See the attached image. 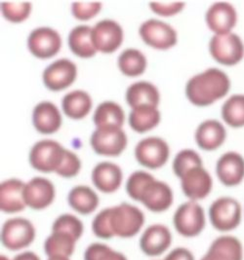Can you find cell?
<instances>
[{
    "instance_id": "d590c367",
    "label": "cell",
    "mask_w": 244,
    "mask_h": 260,
    "mask_svg": "<svg viewBox=\"0 0 244 260\" xmlns=\"http://www.w3.org/2000/svg\"><path fill=\"white\" fill-rule=\"evenodd\" d=\"M154 179L155 178L151 175L144 171H138L133 173L128 178L126 183V190L129 196L132 199L139 201L142 192L146 188V186Z\"/></svg>"
},
{
    "instance_id": "7bdbcfd3",
    "label": "cell",
    "mask_w": 244,
    "mask_h": 260,
    "mask_svg": "<svg viewBox=\"0 0 244 260\" xmlns=\"http://www.w3.org/2000/svg\"><path fill=\"white\" fill-rule=\"evenodd\" d=\"M13 260H40L39 256L32 251H24L23 253H20Z\"/></svg>"
},
{
    "instance_id": "b9f144b4",
    "label": "cell",
    "mask_w": 244,
    "mask_h": 260,
    "mask_svg": "<svg viewBox=\"0 0 244 260\" xmlns=\"http://www.w3.org/2000/svg\"><path fill=\"white\" fill-rule=\"evenodd\" d=\"M164 260H195V256L187 248H177L173 249Z\"/></svg>"
},
{
    "instance_id": "8992f818",
    "label": "cell",
    "mask_w": 244,
    "mask_h": 260,
    "mask_svg": "<svg viewBox=\"0 0 244 260\" xmlns=\"http://www.w3.org/2000/svg\"><path fill=\"white\" fill-rule=\"evenodd\" d=\"M66 151L67 149L55 141H40L35 143L31 150V165L43 173L56 172L64 161Z\"/></svg>"
},
{
    "instance_id": "60d3db41",
    "label": "cell",
    "mask_w": 244,
    "mask_h": 260,
    "mask_svg": "<svg viewBox=\"0 0 244 260\" xmlns=\"http://www.w3.org/2000/svg\"><path fill=\"white\" fill-rule=\"evenodd\" d=\"M150 6L153 12H155L160 16L169 17V16H172L174 14L180 12L185 7V3H183V2L151 3Z\"/></svg>"
},
{
    "instance_id": "ac0fdd59",
    "label": "cell",
    "mask_w": 244,
    "mask_h": 260,
    "mask_svg": "<svg viewBox=\"0 0 244 260\" xmlns=\"http://www.w3.org/2000/svg\"><path fill=\"white\" fill-rule=\"evenodd\" d=\"M241 241L233 235H222L210 245L207 252L200 260H243Z\"/></svg>"
},
{
    "instance_id": "f546056e",
    "label": "cell",
    "mask_w": 244,
    "mask_h": 260,
    "mask_svg": "<svg viewBox=\"0 0 244 260\" xmlns=\"http://www.w3.org/2000/svg\"><path fill=\"white\" fill-rule=\"evenodd\" d=\"M160 121V113L157 108L151 106L134 108L129 115L131 128L138 133H145L154 128Z\"/></svg>"
},
{
    "instance_id": "30bf717a",
    "label": "cell",
    "mask_w": 244,
    "mask_h": 260,
    "mask_svg": "<svg viewBox=\"0 0 244 260\" xmlns=\"http://www.w3.org/2000/svg\"><path fill=\"white\" fill-rule=\"evenodd\" d=\"M62 40L58 32L50 27H38L31 32L28 46L35 57L48 59L54 57L61 49Z\"/></svg>"
},
{
    "instance_id": "52a82bcc",
    "label": "cell",
    "mask_w": 244,
    "mask_h": 260,
    "mask_svg": "<svg viewBox=\"0 0 244 260\" xmlns=\"http://www.w3.org/2000/svg\"><path fill=\"white\" fill-rule=\"evenodd\" d=\"M33 223L23 217L8 219L1 230V243L8 249L16 251L29 247L35 240Z\"/></svg>"
},
{
    "instance_id": "f6af8a7d",
    "label": "cell",
    "mask_w": 244,
    "mask_h": 260,
    "mask_svg": "<svg viewBox=\"0 0 244 260\" xmlns=\"http://www.w3.org/2000/svg\"><path fill=\"white\" fill-rule=\"evenodd\" d=\"M0 260H9V259H8V258H7V257H6V256H3V255H1V256H0Z\"/></svg>"
},
{
    "instance_id": "f35d334b",
    "label": "cell",
    "mask_w": 244,
    "mask_h": 260,
    "mask_svg": "<svg viewBox=\"0 0 244 260\" xmlns=\"http://www.w3.org/2000/svg\"><path fill=\"white\" fill-rule=\"evenodd\" d=\"M82 167L79 158L67 149L62 165L59 167L56 173L64 178H71L78 174Z\"/></svg>"
},
{
    "instance_id": "7402d4cb",
    "label": "cell",
    "mask_w": 244,
    "mask_h": 260,
    "mask_svg": "<svg viewBox=\"0 0 244 260\" xmlns=\"http://www.w3.org/2000/svg\"><path fill=\"white\" fill-rule=\"evenodd\" d=\"M227 131L217 120L209 119L202 122L196 132V141L198 146L204 150H215L225 142Z\"/></svg>"
},
{
    "instance_id": "277c9868",
    "label": "cell",
    "mask_w": 244,
    "mask_h": 260,
    "mask_svg": "<svg viewBox=\"0 0 244 260\" xmlns=\"http://www.w3.org/2000/svg\"><path fill=\"white\" fill-rule=\"evenodd\" d=\"M173 223L180 235L186 238L198 236L206 224L204 210L196 201L186 202L176 211Z\"/></svg>"
},
{
    "instance_id": "8d00e7d4",
    "label": "cell",
    "mask_w": 244,
    "mask_h": 260,
    "mask_svg": "<svg viewBox=\"0 0 244 260\" xmlns=\"http://www.w3.org/2000/svg\"><path fill=\"white\" fill-rule=\"evenodd\" d=\"M1 8L5 19L13 23H20L29 17L32 4L30 2H5L1 4Z\"/></svg>"
},
{
    "instance_id": "484cf974",
    "label": "cell",
    "mask_w": 244,
    "mask_h": 260,
    "mask_svg": "<svg viewBox=\"0 0 244 260\" xmlns=\"http://www.w3.org/2000/svg\"><path fill=\"white\" fill-rule=\"evenodd\" d=\"M69 45L72 53L82 58H90L96 54L92 40V28L88 25H78L70 31Z\"/></svg>"
},
{
    "instance_id": "83f0119b",
    "label": "cell",
    "mask_w": 244,
    "mask_h": 260,
    "mask_svg": "<svg viewBox=\"0 0 244 260\" xmlns=\"http://www.w3.org/2000/svg\"><path fill=\"white\" fill-rule=\"evenodd\" d=\"M62 106L64 112L72 119L84 118L92 107L90 95L84 91H72L64 96Z\"/></svg>"
},
{
    "instance_id": "44dd1931",
    "label": "cell",
    "mask_w": 244,
    "mask_h": 260,
    "mask_svg": "<svg viewBox=\"0 0 244 260\" xmlns=\"http://www.w3.org/2000/svg\"><path fill=\"white\" fill-rule=\"evenodd\" d=\"M25 184L20 179H8L0 185V209L3 213H15L25 208L23 189Z\"/></svg>"
},
{
    "instance_id": "ee69618b",
    "label": "cell",
    "mask_w": 244,
    "mask_h": 260,
    "mask_svg": "<svg viewBox=\"0 0 244 260\" xmlns=\"http://www.w3.org/2000/svg\"><path fill=\"white\" fill-rule=\"evenodd\" d=\"M48 260H70L69 257H66V256H52V257H49Z\"/></svg>"
},
{
    "instance_id": "4dcf8cb0",
    "label": "cell",
    "mask_w": 244,
    "mask_h": 260,
    "mask_svg": "<svg viewBox=\"0 0 244 260\" xmlns=\"http://www.w3.org/2000/svg\"><path fill=\"white\" fill-rule=\"evenodd\" d=\"M76 240L63 232H52L44 244V250L49 257L66 256L70 257L73 253Z\"/></svg>"
},
{
    "instance_id": "3957f363",
    "label": "cell",
    "mask_w": 244,
    "mask_h": 260,
    "mask_svg": "<svg viewBox=\"0 0 244 260\" xmlns=\"http://www.w3.org/2000/svg\"><path fill=\"white\" fill-rule=\"evenodd\" d=\"M242 213V207L239 202L232 197L223 196L210 206V222L220 232H232L241 223Z\"/></svg>"
},
{
    "instance_id": "d4e9b609",
    "label": "cell",
    "mask_w": 244,
    "mask_h": 260,
    "mask_svg": "<svg viewBox=\"0 0 244 260\" xmlns=\"http://www.w3.org/2000/svg\"><path fill=\"white\" fill-rule=\"evenodd\" d=\"M126 101L133 109L143 106L156 107L159 104V92L151 83H134L127 89Z\"/></svg>"
},
{
    "instance_id": "5bb4252c",
    "label": "cell",
    "mask_w": 244,
    "mask_h": 260,
    "mask_svg": "<svg viewBox=\"0 0 244 260\" xmlns=\"http://www.w3.org/2000/svg\"><path fill=\"white\" fill-rule=\"evenodd\" d=\"M76 66L67 59L52 62L43 72V82L48 89L60 91L71 85L76 78Z\"/></svg>"
},
{
    "instance_id": "d6986e66",
    "label": "cell",
    "mask_w": 244,
    "mask_h": 260,
    "mask_svg": "<svg viewBox=\"0 0 244 260\" xmlns=\"http://www.w3.org/2000/svg\"><path fill=\"white\" fill-rule=\"evenodd\" d=\"M139 201L151 212L161 213L172 205L173 193L165 182L154 179L142 192Z\"/></svg>"
},
{
    "instance_id": "cb8c5ba5",
    "label": "cell",
    "mask_w": 244,
    "mask_h": 260,
    "mask_svg": "<svg viewBox=\"0 0 244 260\" xmlns=\"http://www.w3.org/2000/svg\"><path fill=\"white\" fill-rule=\"evenodd\" d=\"M33 118L35 129L45 135L57 132L62 123V117L58 108L50 102L38 104L34 109Z\"/></svg>"
},
{
    "instance_id": "6da1fadb",
    "label": "cell",
    "mask_w": 244,
    "mask_h": 260,
    "mask_svg": "<svg viewBox=\"0 0 244 260\" xmlns=\"http://www.w3.org/2000/svg\"><path fill=\"white\" fill-rule=\"evenodd\" d=\"M231 80L224 71L212 68L192 77L186 83V94L189 102L198 107L210 106L227 95Z\"/></svg>"
},
{
    "instance_id": "ba28073f",
    "label": "cell",
    "mask_w": 244,
    "mask_h": 260,
    "mask_svg": "<svg viewBox=\"0 0 244 260\" xmlns=\"http://www.w3.org/2000/svg\"><path fill=\"white\" fill-rule=\"evenodd\" d=\"M91 145L96 153L117 156L127 145V137L121 128H100L91 137Z\"/></svg>"
},
{
    "instance_id": "9a60e30c",
    "label": "cell",
    "mask_w": 244,
    "mask_h": 260,
    "mask_svg": "<svg viewBox=\"0 0 244 260\" xmlns=\"http://www.w3.org/2000/svg\"><path fill=\"white\" fill-rule=\"evenodd\" d=\"M206 23L216 35L230 34L237 23V13L231 3L216 2L206 12Z\"/></svg>"
},
{
    "instance_id": "e575fe53",
    "label": "cell",
    "mask_w": 244,
    "mask_h": 260,
    "mask_svg": "<svg viewBox=\"0 0 244 260\" xmlns=\"http://www.w3.org/2000/svg\"><path fill=\"white\" fill-rule=\"evenodd\" d=\"M52 232H63L73 237L76 241L83 234L82 221L72 214H63L59 216L52 226Z\"/></svg>"
},
{
    "instance_id": "836d02e7",
    "label": "cell",
    "mask_w": 244,
    "mask_h": 260,
    "mask_svg": "<svg viewBox=\"0 0 244 260\" xmlns=\"http://www.w3.org/2000/svg\"><path fill=\"white\" fill-rule=\"evenodd\" d=\"M201 166L202 160L195 150L184 149L176 155L173 162V170L175 175L181 178L188 170Z\"/></svg>"
},
{
    "instance_id": "ab89813d",
    "label": "cell",
    "mask_w": 244,
    "mask_h": 260,
    "mask_svg": "<svg viewBox=\"0 0 244 260\" xmlns=\"http://www.w3.org/2000/svg\"><path fill=\"white\" fill-rule=\"evenodd\" d=\"M102 4L100 2H76L72 4V14L78 20H89L100 12Z\"/></svg>"
},
{
    "instance_id": "f1b7e54d",
    "label": "cell",
    "mask_w": 244,
    "mask_h": 260,
    "mask_svg": "<svg viewBox=\"0 0 244 260\" xmlns=\"http://www.w3.org/2000/svg\"><path fill=\"white\" fill-rule=\"evenodd\" d=\"M68 200L70 207L82 214L93 213L99 205L98 195L90 187L84 185L70 190Z\"/></svg>"
},
{
    "instance_id": "2e32d148",
    "label": "cell",
    "mask_w": 244,
    "mask_h": 260,
    "mask_svg": "<svg viewBox=\"0 0 244 260\" xmlns=\"http://www.w3.org/2000/svg\"><path fill=\"white\" fill-rule=\"evenodd\" d=\"M55 198L53 183L43 178H33L25 184L23 200L26 206L34 210H43L50 206Z\"/></svg>"
},
{
    "instance_id": "74e56055",
    "label": "cell",
    "mask_w": 244,
    "mask_h": 260,
    "mask_svg": "<svg viewBox=\"0 0 244 260\" xmlns=\"http://www.w3.org/2000/svg\"><path fill=\"white\" fill-rule=\"evenodd\" d=\"M84 260H127V258L122 253L114 250L104 244L95 243L86 249Z\"/></svg>"
},
{
    "instance_id": "4316f807",
    "label": "cell",
    "mask_w": 244,
    "mask_h": 260,
    "mask_svg": "<svg viewBox=\"0 0 244 260\" xmlns=\"http://www.w3.org/2000/svg\"><path fill=\"white\" fill-rule=\"evenodd\" d=\"M94 122L97 129L121 128L124 122V111L114 102L102 103L95 111Z\"/></svg>"
},
{
    "instance_id": "5b68a950",
    "label": "cell",
    "mask_w": 244,
    "mask_h": 260,
    "mask_svg": "<svg viewBox=\"0 0 244 260\" xmlns=\"http://www.w3.org/2000/svg\"><path fill=\"white\" fill-rule=\"evenodd\" d=\"M211 56L224 66H235L244 57V44L237 35H215L209 43Z\"/></svg>"
},
{
    "instance_id": "e0dca14e",
    "label": "cell",
    "mask_w": 244,
    "mask_h": 260,
    "mask_svg": "<svg viewBox=\"0 0 244 260\" xmlns=\"http://www.w3.org/2000/svg\"><path fill=\"white\" fill-rule=\"evenodd\" d=\"M216 173L222 183L233 187L240 184L244 178V158L241 154L229 151L223 154L216 165Z\"/></svg>"
},
{
    "instance_id": "8fae6325",
    "label": "cell",
    "mask_w": 244,
    "mask_h": 260,
    "mask_svg": "<svg viewBox=\"0 0 244 260\" xmlns=\"http://www.w3.org/2000/svg\"><path fill=\"white\" fill-rule=\"evenodd\" d=\"M135 155L141 165L157 169L166 163L169 157V146L162 139L148 138L137 144Z\"/></svg>"
},
{
    "instance_id": "ffe728a7",
    "label": "cell",
    "mask_w": 244,
    "mask_h": 260,
    "mask_svg": "<svg viewBox=\"0 0 244 260\" xmlns=\"http://www.w3.org/2000/svg\"><path fill=\"white\" fill-rule=\"evenodd\" d=\"M171 241V233L166 226L151 225L141 237L140 247L145 254L149 256H158L170 247Z\"/></svg>"
},
{
    "instance_id": "d6a6232c",
    "label": "cell",
    "mask_w": 244,
    "mask_h": 260,
    "mask_svg": "<svg viewBox=\"0 0 244 260\" xmlns=\"http://www.w3.org/2000/svg\"><path fill=\"white\" fill-rule=\"evenodd\" d=\"M118 67L127 76H138L146 70L147 59L139 50L126 49L118 58Z\"/></svg>"
},
{
    "instance_id": "7c38bea8",
    "label": "cell",
    "mask_w": 244,
    "mask_h": 260,
    "mask_svg": "<svg viewBox=\"0 0 244 260\" xmlns=\"http://www.w3.org/2000/svg\"><path fill=\"white\" fill-rule=\"evenodd\" d=\"M181 185L186 197L191 201H197L209 195L213 180L209 173L202 166L195 167L181 178Z\"/></svg>"
},
{
    "instance_id": "1f68e13d",
    "label": "cell",
    "mask_w": 244,
    "mask_h": 260,
    "mask_svg": "<svg viewBox=\"0 0 244 260\" xmlns=\"http://www.w3.org/2000/svg\"><path fill=\"white\" fill-rule=\"evenodd\" d=\"M222 117L233 128L244 127V95L230 96L222 107Z\"/></svg>"
},
{
    "instance_id": "603a6c76",
    "label": "cell",
    "mask_w": 244,
    "mask_h": 260,
    "mask_svg": "<svg viewBox=\"0 0 244 260\" xmlns=\"http://www.w3.org/2000/svg\"><path fill=\"white\" fill-rule=\"evenodd\" d=\"M92 180L95 186L102 192H115L122 181L121 169L114 163L102 162L94 168Z\"/></svg>"
},
{
    "instance_id": "7a4b0ae2",
    "label": "cell",
    "mask_w": 244,
    "mask_h": 260,
    "mask_svg": "<svg viewBox=\"0 0 244 260\" xmlns=\"http://www.w3.org/2000/svg\"><path fill=\"white\" fill-rule=\"evenodd\" d=\"M110 230L113 237L131 238L139 233L145 223V215L137 207L127 203L105 209Z\"/></svg>"
},
{
    "instance_id": "4fadbf2b",
    "label": "cell",
    "mask_w": 244,
    "mask_h": 260,
    "mask_svg": "<svg viewBox=\"0 0 244 260\" xmlns=\"http://www.w3.org/2000/svg\"><path fill=\"white\" fill-rule=\"evenodd\" d=\"M92 40L95 48L103 53H113L123 40V30L117 22L104 20L92 28Z\"/></svg>"
},
{
    "instance_id": "9c48e42d",
    "label": "cell",
    "mask_w": 244,
    "mask_h": 260,
    "mask_svg": "<svg viewBox=\"0 0 244 260\" xmlns=\"http://www.w3.org/2000/svg\"><path fill=\"white\" fill-rule=\"evenodd\" d=\"M140 36L150 46L165 50L174 46L177 42V34L169 24L151 19L140 26Z\"/></svg>"
}]
</instances>
